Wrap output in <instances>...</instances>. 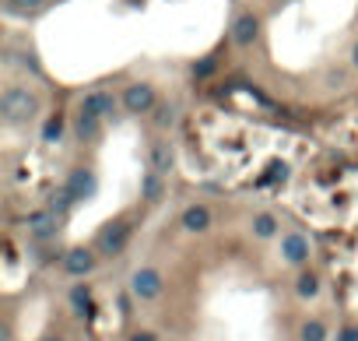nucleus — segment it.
<instances>
[{
  "label": "nucleus",
  "mask_w": 358,
  "mask_h": 341,
  "mask_svg": "<svg viewBox=\"0 0 358 341\" xmlns=\"http://www.w3.org/2000/svg\"><path fill=\"white\" fill-rule=\"evenodd\" d=\"M253 232H256L260 239H271V236L278 232V222L271 219V214H256V219H253Z\"/></svg>",
  "instance_id": "13"
},
{
  "label": "nucleus",
  "mask_w": 358,
  "mask_h": 341,
  "mask_svg": "<svg viewBox=\"0 0 358 341\" xmlns=\"http://www.w3.org/2000/svg\"><path fill=\"white\" fill-rule=\"evenodd\" d=\"M298 296H316V278L313 274H302V278H298Z\"/></svg>",
  "instance_id": "20"
},
{
  "label": "nucleus",
  "mask_w": 358,
  "mask_h": 341,
  "mask_svg": "<svg viewBox=\"0 0 358 341\" xmlns=\"http://www.w3.org/2000/svg\"><path fill=\"white\" fill-rule=\"evenodd\" d=\"M326 338V327L320 324V320H309L306 327H302V341H323Z\"/></svg>",
  "instance_id": "16"
},
{
  "label": "nucleus",
  "mask_w": 358,
  "mask_h": 341,
  "mask_svg": "<svg viewBox=\"0 0 358 341\" xmlns=\"http://www.w3.org/2000/svg\"><path fill=\"white\" fill-rule=\"evenodd\" d=\"M43 4V0H8V8L18 11V14H28V11H36Z\"/></svg>",
  "instance_id": "19"
},
{
  "label": "nucleus",
  "mask_w": 358,
  "mask_h": 341,
  "mask_svg": "<svg viewBox=\"0 0 358 341\" xmlns=\"http://www.w3.org/2000/svg\"><path fill=\"white\" fill-rule=\"evenodd\" d=\"M207 226H211V211H207L204 204H190L183 211V229L187 232H204Z\"/></svg>",
  "instance_id": "9"
},
{
  "label": "nucleus",
  "mask_w": 358,
  "mask_h": 341,
  "mask_svg": "<svg viewBox=\"0 0 358 341\" xmlns=\"http://www.w3.org/2000/svg\"><path fill=\"white\" fill-rule=\"evenodd\" d=\"M36 113H39L36 91H28L21 85L4 88V96H0V116H4L8 123H25V120H32Z\"/></svg>",
  "instance_id": "1"
},
{
  "label": "nucleus",
  "mask_w": 358,
  "mask_h": 341,
  "mask_svg": "<svg viewBox=\"0 0 358 341\" xmlns=\"http://www.w3.org/2000/svg\"><path fill=\"white\" fill-rule=\"evenodd\" d=\"M81 113H88V116H112L116 113V102H112V96L109 91H88L84 96V102H81Z\"/></svg>",
  "instance_id": "4"
},
{
  "label": "nucleus",
  "mask_w": 358,
  "mask_h": 341,
  "mask_svg": "<svg viewBox=\"0 0 358 341\" xmlns=\"http://www.w3.org/2000/svg\"><path fill=\"white\" fill-rule=\"evenodd\" d=\"M355 67H358V46H355Z\"/></svg>",
  "instance_id": "26"
},
{
  "label": "nucleus",
  "mask_w": 358,
  "mask_h": 341,
  "mask_svg": "<svg viewBox=\"0 0 358 341\" xmlns=\"http://www.w3.org/2000/svg\"><path fill=\"white\" fill-rule=\"evenodd\" d=\"M141 194H144V201H158V194H162V176H158V173H147Z\"/></svg>",
  "instance_id": "14"
},
{
  "label": "nucleus",
  "mask_w": 358,
  "mask_h": 341,
  "mask_svg": "<svg viewBox=\"0 0 358 341\" xmlns=\"http://www.w3.org/2000/svg\"><path fill=\"white\" fill-rule=\"evenodd\" d=\"M43 341H64V338H43Z\"/></svg>",
  "instance_id": "27"
},
{
  "label": "nucleus",
  "mask_w": 358,
  "mask_h": 341,
  "mask_svg": "<svg viewBox=\"0 0 358 341\" xmlns=\"http://www.w3.org/2000/svg\"><path fill=\"white\" fill-rule=\"evenodd\" d=\"M71 201H77V197L71 194V187H64V190H56V197H53V211H60V214H64V211L71 208Z\"/></svg>",
  "instance_id": "17"
},
{
  "label": "nucleus",
  "mask_w": 358,
  "mask_h": 341,
  "mask_svg": "<svg viewBox=\"0 0 358 341\" xmlns=\"http://www.w3.org/2000/svg\"><path fill=\"white\" fill-rule=\"evenodd\" d=\"M123 106H127L130 113L152 109V106H155V91H152V85H130V88L123 91Z\"/></svg>",
  "instance_id": "3"
},
{
  "label": "nucleus",
  "mask_w": 358,
  "mask_h": 341,
  "mask_svg": "<svg viewBox=\"0 0 358 341\" xmlns=\"http://www.w3.org/2000/svg\"><path fill=\"white\" fill-rule=\"evenodd\" d=\"M256 32H260V21H256L253 14H239L235 25H232V39H235L239 46H250V43L256 39Z\"/></svg>",
  "instance_id": "8"
},
{
  "label": "nucleus",
  "mask_w": 358,
  "mask_h": 341,
  "mask_svg": "<svg viewBox=\"0 0 358 341\" xmlns=\"http://www.w3.org/2000/svg\"><path fill=\"white\" fill-rule=\"evenodd\" d=\"M169 116H172V109H169V106H162V109H158V123H169Z\"/></svg>",
  "instance_id": "25"
},
{
  "label": "nucleus",
  "mask_w": 358,
  "mask_h": 341,
  "mask_svg": "<svg viewBox=\"0 0 358 341\" xmlns=\"http://www.w3.org/2000/svg\"><path fill=\"white\" fill-rule=\"evenodd\" d=\"M134 292L141 296V299H155L158 292H162V274L155 271V267H141L137 274H134Z\"/></svg>",
  "instance_id": "2"
},
{
  "label": "nucleus",
  "mask_w": 358,
  "mask_h": 341,
  "mask_svg": "<svg viewBox=\"0 0 358 341\" xmlns=\"http://www.w3.org/2000/svg\"><path fill=\"white\" fill-rule=\"evenodd\" d=\"M56 211H43V214H32L28 219V229H32L36 236H53V229H56V219H53Z\"/></svg>",
  "instance_id": "11"
},
{
  "label": "nucleus",
  "mask_w": 358,
  "mask_h": 341,
  "mask_svg": "<svg viewBox=\"0 0 358 341\" xmlns=\"http://www.w3.org/2000/svg\"><path fill=\"white\" fill-rule=\"evenodd\" d=\"M130 239V226L127 222H116V226H109L106 232H102V254H119L123 250V243Z\"/></svg>",
  "instance_id": "5"
},
{
  "label": "nucleus",
  "mask_w": 358,
  "mask_h": 341,
  "mask_svg": "<svg viewBox=\"0 0 358 341\" xmlns=\"http://www.w3.org/2000/svg\"><path fill=\"white\" fill-rule=\"evenodd\" d=\"M74 306H77V309L88 306V289H74Z\"/></svg>",
  "instance_id": "22"
},
{
  "label": "nucleus",
  "mask_w": 358,
  "mask_h": 341,
  "mask_svg": "<svg viewBox=\"0 0 358 341\" xmlns=\"http://www.w3.org/2000/svg\"><path fill=\"white\" fill-rule=\"evenodd\" d=\"M134 341H158L152 331H141V334H134Z\"/></svg>",
  "instance_id": "24"
},
{
  "label": "nucleus",
  "mask_w": 358,
  "mask_h": 341,
  "mask_svg": "<svg viewBox=\"0 0 358 341\" xmlns=\"http://www.w3.org/2000/svg\"><path fill=\"white\" fill-rule=\"evenodd\" d=\"M77 131H81V138H95V131H99V116H88V113H81V120H77Z\"/></svg>",
  "instance_id": "15"
},
{
  "label": "nucleus",
  "mask_w": 358,
  "mask_h": 341,
  "mask_svg": "<svg viewBox=\"0 0 358 341\" xmlns=\"http://www.w3.org/2000/svg\"><path fill=\"white\" fill-rule=\"evenodd\" d=\"M67 187H71V194L81 201V197H92L95 194V176L88 173V169H74L71 173V179H67Z\"/></svg>",
  "instance_id": "10"
},
{
  "label": "nucleus",
  "mask_w": 358,
  "mask_h": 341,
  "mask_svg": "<svg viewBox=\"0 0 358 341\" xmlns=\"http://www.w3.org/2000/svg\"><path fill=\"white\" fill-rule=\"evenodd\" d=\"M92 267H95V257H92V250H84V246H77V250H71V254L64 257V271L74 274V278L88 274Z\"/></svg>",
  "instance_id": "6"
},
{
  "label": "nucleus",
  "mask_w": 358,
  "mask_h": 341,
  "mask_svg": "<svg viewBox=\"0 0 358 341\" xmlns=\"http://www.w3.org/2000/svg\"><path fill=\"white\" fill-rule=\"evenodd\" d=\"M152 166H155V173H162V169H169L172 166V148L169 144H152Z\"/></svg>",
  "instance_id": "12"
},
{
  "label": "nucleus",
  "mask_w": 358,
  "mask_h": 341,
  "mask_svg": "<svg viewBox=\"0 0 358 341\" xmlns=\"http://www.w3.org/2000/svg\"><path fill=\"white\" fill-rule=\"evenodd\" d=\"M281 254H285V261H291V264H302V261H309V243L298 236V232H288V236L281 239Z\"/></svg>",
  "instance_id": "7"
},
{
  "label": "nucleus",
  "mask_w": 358,
  "mask_h": 341,
  "mask_svg": "<svg viewBox=\"0 0 358 341\" xmlns=\"http://www.w3.org/2000/svg\"><path fill=\"white\" fill-rule=\"evenodd\" d=\"M60 134H64V120H60V116H53V120L46 123V131H43V138H46V141H56Z\"/></svg>",
  "instance_id": "18"
},
{
  "label": "nucleus",
  "mask_w": 358,
  "mask_h": 341,
  "mask_svg": "<svg viewBox=\"0 0 358 341\" xmlns=\"http://www.w3.org/2000/svg\"><path fill=\"white\" fill-rule=\"evenodd\" d=\"M211 71H215V60H200V64L193 67V74H197V78H207Z\"/></svg>",
  "instance_id": "21"
},
{
  "label": "nucleus",
  "mask_w": 358,
  "mask_h": 341,
  "mask_svg": "<svg viewBox=\"0 0 358 341\" xmlns=\"http://www.w3.org/2000/svg\"><path fill=\"white\" fill-rule=\"evenodd\" d=\"M278 176H285V166H271V169H267V176H263V183H271V179H278Z\"/></svg>",
  "instance_id": "23"
}]
</instances>
